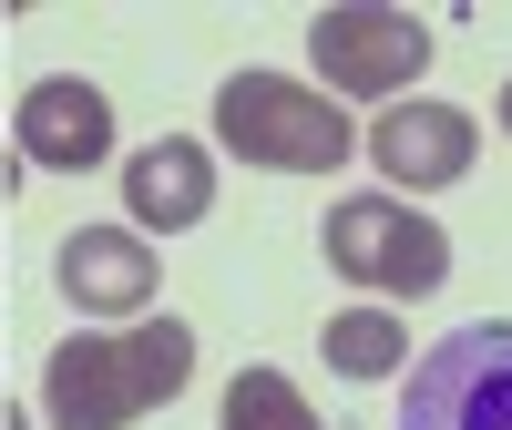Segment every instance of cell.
Wrapping results in <instances>:
<instances>
[{"label": "cell", "mask_w": 512, "mask_h": 430, "mask_svg": "<svg viewBox=\"0 0 512 430\" xmlns=\"http://www.w3.org/2000/svg\"><path fill=\"white\" fill-rule=\"evenodd\" d=\"M195 379V328L185 318H134V328H72L41 359V420L52 430H134L144 410H175Z\"/></svg>", "instance_id": "cell-1"}, {"label": "cell", "mask_w": 512, "mask_h": 430, "mask_svg": "<svg viewBox=\"0 0 512 430\" xmlns=\"http://www.w3.org/2000/svg\"><path fill=\"white\" fill-rule=\"evenodd\" d=\"M216 134L256 175H338L359 154V123L318 82H287V72H226L216 82Z\"/></svg>", "instance_id": "cell-2"}, {"label": "cell", "mask_w": 512, "mask_h": 430, "mask_svg": "<svg viewBox=\"0 0 512 430\" xmlns=\"http://www.w3.org/2000/svg\"><path fill=\"white\" fill-rule=\"evenodd\" d=\"M318 246H328V267L349 277V287H379V308H390V297H431L451 277L441 215H420L400 195H338L328 226H318Z\"/></svg>", "instance_id": "cell-3"}, {"label": "cell", "mask_w": 512, "mask_h": 430, "mask_svg": "<svg viewBox=\"0 0 512 430\" xmlns=\"http://www.w3.org/2000/svg\"><path fill=\"white\" fill-rule=\"evenodd\" d=\"M431 21L410 11H379V0H328L308 21V62H318V93L338 103H410V82L431 72Z\"/></svg>", "instance_id": "cell-4"}, {"label": "cell", "mask_w": 512, "mask_h": 430, "mask_svg": "<svg viewBox=\"0 0 512 430\" xmlns=\"http://www.w3.org/2000/svg\"><path fill=\"white\" fill-rule=\"evenodd\" d=\"M400 430H512V318H472L410 359Z\"/></svg>", "instance_id": "cell-5"}, {"label": "cell", "mask_w": 512, "mask_h": 430, "mask_svg": "<svg viewBox=\"0 0 512 430\" xmlns=\"http://www.w3.org/2000/svg\"><path fill=\"white\" fill-rule=\"evenodd\" d=\"M359 144H369L379 175H390V195H441V185L472 175L482 123L461 113V103H441V93H410V103H379V123H369Z\"/></svg>", "instance_id": "cell-6"}, {"label": "cell", "mask_w": 512, "mask_h": 430, "mask_svg": "<svg viewBox=\"0 0 512 430\" xmlns=\"http://www.w3.org/2000/svg\"><path fill=\"white\" fill-rule=\"evenodd\" d=\"M11 144H21V164H41V175H93V164H113V103H103V82L41 72L31 93L11 103Z\"/></svg>", "instance_id": "cell-7"}, {"label": "cell", "mask_w": 512, "mask_h": 430, "mask_svg": "<svg viewBox=\"0 0 512 430\" xmlns=\"http://www.w3.org/2000/svg\"><path fill=\"white\" fill-rule=\"evenodd\" d=\"M52 277H62V297L82 318H154V246L134 236V226H72L62 246H52Z\"/></svg>", "instance_id": "cell-8"}, {"label": "cell", "mask_w": 512, "mask_h": 430, "mask_svg": "<svg viewBox=\"0 0 512 430\" xmlns=\"http://www.w3.org/2000/svg\"><path fill=\"white\" fill-rule=\"evenodd\" d=\"M123 215H134V236H185L216 215V154L195 134H164L144 154H123Z\"/></svg>", "instance_id": "cell-9"}, {"label": "cell", "mask_w": 512, "mask_h": 430, "mask_svg": "<svg viewBox=\"0 0 512 430\" xmlns=\"http://www.w3.org/2000/svg\"><path fill=\"white\" fill-rule=\"evenodd\" d=\"M318 359L338 369V379H390V369H410V328H400V308H338L328 328H318Z\"/></svg>", "instance_id": "cell-10"}, {"label": "cell", "mask_w": 512, "mask_h": 430, "mask_svg": "<svg viewBox=\"0 0 512 430\" xmlns=\"http://www.w3.org/2000/svg\"><path fill=\"white\" fill-rule=\"evenodd\" d=\"M216 430H318V410H308V390H297L287 369H236L226 379V400H216Z\"/></svg>", "instance_id": "cell-11"}, {"label": "cell", "mask_w": 512, "mask_h": 430, "mask_svg": "<svg viewBox=\"0 0 512 430\" xmlns=\"http://www.w3.org/2000/svg\"><path fill=\"white\" fill-rule=\"evenodd\" d=\"M492 123H502V134H512V82H502V113H492Z\"/></svg>", "instance_id": "cell-12"}]
</instances>
